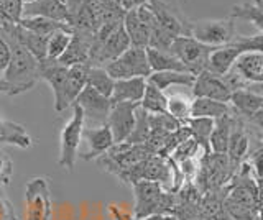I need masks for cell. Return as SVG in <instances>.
Masks as SVG:
<instances>
[{"label": "cell", "mask_w": 263, "mask_h": 220, "mask_svg": "<svg viewBox=\"0 0 263 220\" xmlns=\"http://www.w3.org/2000/svg\"><path fill=\"white\" fill-rule=\"evenodd\" d=\"M235 35V20L232 17L189 22V36L212 48L232 43Z\"/></svg>", "instance_id": "4"}, {"label": "cell", "mask_w": 263, "mask_h": 220, "mask_svg": "<svg viewBox=\"0 0 263 220\" xmlns=\"http://www.w3.org/2000/svg\"><path fill=\"white\" fill-rule=\"evenodd\" d=\"M0 94H8V84L4 81V77H0Z\"/></svg>", "instance_id": "45"}, {"label": "cell", "mask_w": 263, "mask_h": 220, "mask_svg": "<svg viewBox=\"0 0 263 220\" xmlns=\"http://www.w3.org/2000/svg\"><path fill=\"white\" fill-rule=\"evenodd\" d=\"M199 153H204V151L201 150V146L197 145V142L191 136V138H187V140H184L181 145H178L176 148H175V151H173L168 158H171L173 161L176 163V165H179L181 161L189 159V158H194Z\"/></svg>", "instance_id": "37"}, {"label": "cell", "mask_w": 263, "mask_h": 220, "mask_svg": "<svg viewBox=\"0 0 263 220\" xmlns=\"http://www.w3.org/2000/svg\"><path fill=\"white\" fill-rule=\"evenodd\" d=\"M82 130H84V113L82 109L74 102L72 104V115L68 120V124L64 125L60 135V142H61V153H60V166L72 171L74 165H76V158H78V150L81 145V136H82Z\"/></svg>", "instance_id": "7"}, {"label": "cell", "mask_w": 263, "mask_h": 220, "mask_svg": "<svg viewBox=\"0 0 263 220\" xmlns=\"http://www.w3.org/2000/svg\"><path fill=\"white\" fill-rule=\"evenodd\" d=\"M257 220H263V204H260V207H258V217Z\"/></svg>", "instance_id": "46"}, {"label": "cell", "mask_w": 263, "mask_h": 220, "mask_svg": "<svg viewBox=\"0 0 263 220\" xmlns=\"http://www.w3.org/2000/svg\"><path fill=\"white\" fill-rule=\"evenodd\" d=\"M232 122H234V113L214 120V130L209 138L211 153H222V154L227 153L230 132H232Z\"/></svg>", "instance_id": "23"}, {"label": "cell", "mask_w": 263, "mask_h": 220, "mask_svg": "<svg viewBox=\"0 0 263 220\" xmlns=\"http://www.w3.org/2000/svg\"><path fill=\"white\" fill-rule=\"evenodd\" d=\"M140 107L148 113H166L168 97L163 91L146 83L143 97H142V101H140Z\"/></svg>", "instance_id": "30"}, {"label": "cell", "mask_w": 263, "mask_h": 220, "mask_svg": "<svg viewBox=\"0 0 263 220\" xmlns=\"http://www.w3.org/2000/svg\"><path fill=\"white\" fill-rule=\"evenodd\" d=\"M150 9L155 13V18L158 27L166 31L173 38L189 36V22L176 5H173L168 0H148Z\"/></svg>", "instance_id": "9"}, {"label": "cell", "mask_w": 263, "mask_h": 220, "mask_svg": "<svg viewBox=\"0 0 263 220\" xmlns=\"http://www.w3.org/2000/svg\"><path fill=\"white\" fill-rule=\"evenodd\" d=\"M243 51L238 50L237 46H234L232 43H229L226 46H220L216 48L211 56H209V61H208V69L216 76H224L227 72L234 68V64L237 61V58L240 56Z\"/></svg>", "instance_id": "18"}, {"label": "cell", "mask_w": 263, "mask_h": 220, "mask_svg": "<svg viewBox=\"0 0 263 220\" xmlns=\"http://www.w3.org/2000/svg\"><path fill=\"white\" fill-rule=\"evenodd\" d=\"M230 17L234 20L242 18V20L250 22L253 23V27H257L263 33V0H253V2H249V4L234 5Z\"/></svg>", "instance_id": "29"}, {"label": "cell", "mask_w": 263, "mask_h": 220, "mask_svg": "<svg viewBox=\"0 0 263 220\" xmlns=\"http://www.w3.org/2000/svg\"><path fill=\"white\" fill-rule=\"evenodd\" d=\"M51 218V192L45 177H33L25 189V220Z\"/></svg>", "instance_id": "8"}, {"label": "cell", "mask_w": 263, "mask_h": 220, "mask_svg": "<svg viewBox=\"0 0 263 220\" xmlns=\"http://www.w3.org/2000/svg\"><path fill=\"white\" fill-rule=\"evenodd\" d=\"M5 38V36H4ZM10 45V63L4 72V81L8 84V95H18L30 91L40 79V61L27 48H23L10 38H5Z\"/></svg>", "instance_id": "2"}, {"label": "cell", "mask_w": 263, "mask_h": 220, "mask_svg": "<svg viewBox=\"0 0 263 220\" xmlns=\"http://www.w3.org/2000/svg\"><path fill=\"white\" fill-rule=\"evenodd\" d=\"M76 104L82 109V113H84V127L105 125L112 107L109 97L99 94L92 87L86 86L78 95Z\"/></svg>", "instance_id": "12"}, {"label": "cell", "mask_w": 263, "mask_h": 220, "mask_svg": "<svg viewBox=\"0 0 263 220\" xmlns=\"http://www.w3.org/2000/svg\"><path fill=\"white\" fill-rule=\"evenodd\" d=\"M247 161L250 163V166L253 169V173L257 174V177H263V136L260 138V145L252 153H249Z\"/></svg>", "instance_id": "39"}, {"label": "cell", "mask_w": 263, "mask_h": 220, "mask_svg": "<svg viewBox=\"0 0 263 220\" xmlns=\"http://www.w3.org/2000/svg\"><path fill=\"white\" fill-rule=\"evenodd\" d=\"M150 120H148V112H145L142 107H137L135 110V127L132 135L127 138V143L132 145H145L150 138Z\"/></svg>", "instance_id": "33"}, {"label": "cell", "mask_w": 263, "mask_h": 220, "mask_svg": "<svg viewBox=\"0 0 263 220\" xmlns=\"http://www.w3.org/2000/svg\"><path fill=\"white\" fill-rule=\"evenodd\" d=\"M130 46H132L130 39H128V35H127L125 28H123V22H122V25L105 39V42L102 43V46L90 54L89 66L104 68L105 64H109L114 59H117L119 56H122Z\"/></svg>", "instance_id": "14"}, {"label": "cell", "mask_w": 263, "mask_h": 220, "mask_svg": "<svg viewBox=\"0 0 263 220\" xmlns=\"http://www.w3.org/2000/svg\"><path fill=\"white\" fill-rule=\"evenodd\" d=\"M10 171H12V163L8 161L2 153H0V181H2L4 184L8 183Z\"/></svg>", "instance_id": "41"}, {"label": "cell", "mask_w": 263, "mask_h": 220, "mask_svg": "<svg viewBox=\"0 0 263 220\" xmlns=\"http://www.w3.org/2000/svg\"><path fill=\"white\" fill-rule=\"evenodd\" d=\"M72 33L66 30L54 31L53 35H49L48 45H46V58L48 59H60L63 53L68 50V46L71 43Z\"/></svg>", "instance_id": "35"}, {"label": "cell", "mask_w": 263, "mask_h": 220, "mask_svg": "<svg viewBox=\"0 0 263 220\" xmlns=\"http://www.w3.org/2000/svg\"><path fill=\"white\" fill-rule=\"evenodd\" d=\"M114 84H115V81L107 74V71L104 68H99V66L87 68V76H86L87 87H92L99 94L110 97V94L114 91Z\"/></svg>", "instance_id": "31"}, {"label": "cell", "mask_w": 263, "mask_h": 220, "mask_svg": "<svg viewBox=\"0 0 263 220\" xmlns=\"http://www.w3.org/2000/svg\"><path fill=\"white\" fill-rule=\"evenodd\" d=\"M10 56H12V50H10V45L7 43V39L0 35V77L4 76V72L10 63Z\"/></svg>", "instance_id": "40"}, {"label": "cell", "mask_w": 263, "mask_h": 220, "mask_svg": "<svg viewBox=\"0 0 263 220\" xmlns=\"http://www.w3.org/2000/svg\"><path fill=\"white\" fill-rule=\"evenodd\" d=\"M255 183H257L258 201H260V204H263V177H257V179H255Z\"/></svg>", "instance_id": "44"}, {"label": "cell", "mask_w": 263, "mask_h": 220, "mask_svg": "<svg viewBox=\"0 0 263 220\" xmlns=\"http://www.w3.org/2000/svg\"><path fill=\"white\" fill-rule=\"evenodd\" d=\"M191 89L194 97H202V99H212L229 104L230 97H232V92L226 86L222 76H216L209 71H202L201 74H197Z\"/></svg>", "instance_id": "15"}, {"label": "cell", "mask_w": 263, "mask_h": 220, "mask_svg": "<svg viewBox=\"0 0 263 220\" xmlns=\"http://www.w3.org/2000/svg\"><path fill=\"white\" fill-rule=\"evenodd\" d=\"M135 194L134 217L143 218L150 215H173L178 197L166 191L161 184L152 181H138L132 184Z\"/></svg>", "instance_id": "3"}, {"label": "cell", "mask_w": 263, "mask_h": 220, "mask_svg": "<svg viewBox=\"0 0 263 220\" xmlns=\"http://www.w3.org/2000/svg\"><path fill=\"white\" fill-rule=\"evenodd\" d=\"M260 81H261V83H263V72H261V76H260Z\"/></svg>", "instance_id": "48"}, {"label": "cell", "mask_w": 263, "mask_h": 220, "mask_svg": "<svg viewBox=\"0 0 263 220\" xmlns=\"http://www.w3.org/2000/svg\"><path fill=\"white\" fill-rule=\"evenodd\" d=\"M104 69L114 81L132 79V77L146 79L152 74L150 64H148V58H146V48H137V46H130L117 59L105 64Z\"/></svg>", "instance_id": "6"}, {"label": "cell", "mask_w": 263, "mask_h": 220, "mask_svg": "<svg viewBox=\"0 0 263 220\" xmlns=\"http://www.w3.org/2000/svg\"><path fill=\"white\" fill-rule=\"evenodd\" d=\"M23 17L22 0H0V28L18 25Z\"/></svg>", "instance_id": "34"}, {"label": "cell", "mask_w": 263, "mask_h": 220, "mask_svg": "<svg viewBox=\"0 0 263 220\" xmlns=\"http://www.w3.org/2000/svg\"><path fill=\"white\" fill-rule=\"evenodd\" d=\"M23 5H27V4H31V2H35V0H22Z\"/></svg>", "instance_id": "47"}, {"label": "cell", "mask_w": 263, "mask_h": 220, "mask_svg": "<svg viewBox=\"0 0 263 220\" xmlns=\"http://www.w3.org/2000/svg\"><path fill=\"white\" fill-rule=\"evenodd\" d=\"M140 104L135 102H120L110 107L109 117L105 125L110 128L114 143L127 142V138L134 132L135 127V110Z\"/></svg>", "instance_id": "13"}, {"label": "cell", "mask_w": 263, "mask_h": 220, "mask_svg": "<svg viewBox=\"0 0 263 220\" xmlns=\"http://www.w3.org/2000/svg\"><path fill=\"white\" fill-rule=\"evenodd\" d=\"M234 69L247 79L253 83V81H260V76L263 72V53L260 51H245L237 58Z\"/></svg>", "instance_id": "24"}, {"label": "cell", "mask_w": 263, "mask_h": 220, "mask_svg": "<svg viewBox=\"0 0 263 220\" xmlns=\"http://www.w3.org/2000/svg\"><path fill=\"white\" fill-rule=\"evenodd\" d=\"M146 87L145 77H132V79H119L115 81L114 91L109 97L110 105L120 102H135L140 104Z\"/></svg>", "instance_id": "17"}, {"label": "cell", "mask_w": 263, "mask_h": 220, "mask_svg": "<svg viewBox=\"0 0 263 220\" xmlns=\"http://www.w3.org/2000/svg\"><path fill=\"white\" fill-rule=\"evenodd\" d=\"M134 220H176V217H173V215H150V217L134 218Z\"/></svg>", "instance_id": "43"}, {"label": "cell", "mask_w": 263, "mask_h": 220, "mask_svg": "<svg viewBox=\"0 0 263 220\" xmlns=\"http://www.w3.org/2000/svg\"><path fill=\"white\" fill-rule=\"evenodd\" d=\"M196 76L191 72H179V71H163V72H152L146 77V83L155 86L160 91H166L173 86H183V87H193Z\"/></svg>", "instance_id": "21"}, {"label": "cell", "mask_w": 263, "mask_h": 220, "mask_svg": "<svg viewBox=\"0 0 263 220\" xmlns=\"http://www.w3.org/2000/svg\"><path fill=\"white\" fill-rule=\"evenodd\" d=\"M146 58L150 64L152 72H163V71H179L187 72L184 64L181 63L175 54L170 51L155 50V48H146Z\"/></svg>", "instance_id": "25"}, {"label": "cell", "mask_w": 263, "mask_h": 220, "mask_svg": "<svg viewBox=\"0 0 263 220\" xmlns=\"http://www.w3.org/2000/svg\"><path fill=\"white\" fill-rule=\"evenodd\" d=\"M189 130V133L197 142V145L201 146V150L209 154L211 148H209V138L214 130V120L212 118H204V117H191L186 120L184 124Z\"/></svg>", "instance_id": "28"}, {"label": "cell", "mask_w": 263, "mask_h": 220, "mask_svg": "<svg viewBox=\"0 0 263 220\" xmlns=\"http://www.w3.org/2000/svg\"><path fill=\"white\" fill-rule=\"evenodd\" d=\"M123 28H125V31H127L132 46L148 48V45H150V33L152 31L145 25V23L140 22L135 9L127 10L125 17H123Z\"/></svg>", "instance_id": "20"}, {"label": "cell", "mask_w": 263, "mask_h": 220, "mask_svg": "<svg viewBox=\"0 0 263 220\" xmlns=\"http://www.w3.org/2000/svg\"><path fill=\"white\" fill-rule=\"evenodd\" d=\"M232 45L237 46L238 50L245 51H260L263 53V33L255 35V36H240L235 35L232 39Z\"/></svg>", "instance_id": "38"}, {"label": "cell", "mask_w": 263, "mask_h": 220, "mask_svg": "<svg viewBox=\"0 0 263 220\" xmlns=\"http://www.w3.org/2000/svg\"><path fill=\"white\" fill-rule=\"evenodd\" d=\"M87 64L63 66L56 59L40 61V79L46 81L54 94V110L58 113L72 107L78 95L86 87Z\"/></svg>", "instance_id": "1"}, {"label": "cell", "mask_w": 263, "mask_h": 220, "mask_svg": "<svg viewBox=\"0 0 263 220\" xmlns=\"http://www.w3.org/2000/svg\"><path fill=\"white\" fill-rule=\"evenodd\" d=\"M23 17H45L69 25V7L66 0H35L23 5Z\"/></svg>", "instance_id": "16"}, {"label": "cell", "mask_w": 263, "mask_h": 220, "mask_svg": "<svg viewBox=\"0 0 263 220\" xmlns=\"http://www.w3.org/2000/svg\"><path fill=\"white\" fill-rule=\"evenodd\" d=\"M234 110L227 102H219L212 99H202L194 97L191 104V117H204V118H220L224 115H232Z\"/></svg>", "instance_id": "22"}, {"label": "cell", "mask_w": 263, "mask_h": 220, "mask_svg": "<svg viewBox=\"0 0 263 220\" xmlns=\"http://www.w3.org/2000/svg\"><path fill=\"white\" fill-rule=\"evenodd\" d=\"M0 143L15 145L20 146V148H30L33 145V140L23 125L15 124V122L0 120Z\"/></svg>", "instance_id": "26"}, {"label": "cell", "mask_w": 263, "mask_h": 220, "mask_svg": "<svg viewBox=\"0 0 263 220\" xmlns=\"http://www.w3.org/2000/svg\"><path fill=\"white\" fill-rule=\"evenodd\" d=\"M229 104L235 115L249 120L255 112H258L263 107V95L255 94L249 89H242V91L232 92Z\"/></svg>", "instance_id": "19"}, {"label": "cell", "mask_w": 263, "mask_h": 220, "mask_svg": "<svg viewBox=\"0 0 263 220\" xmlns=\"http://www.w3.org/2000/svg\"><path fill=\"white\" fill-rule=\"evenodd\" d=\"M247 124H250L252 127H255V128H260V130H263V107L258 110V112H255L253 115L247 120Z\"/></svg>", "instance_id": "42"}, {"label": "cell", "mask_w": 263, "mask_h": 220, "mask_svg": "<svg viewBox=\"0 0 263 220\" xmlns=\"http://www.w3.org/2000/svg\"><path fill=\"white\" fill-rule=\"evenodd\" d=\"M250 151V130L247 120L238 117L234 113V122H232V132H230V140L227 146V158L229 165L232 169L234 176L240 171L242 165L247 161Z\"/></svg>", "instance_id": "10"}, {"label": "cell", "mask_w": 263, "mask_h": 220, "mask_svg": "<svg viewBox=\"0 0 263 220\" xmlns=\"http://www.w3.org/2000/svg\"><path fill=\"white\" fill-rule=\"evenodd\" d=\"M168 97V113L171 117H175L176 120H179L181 124H186L187 118H191V104L193 99L186 94L181 92H175L170 94Z\"/></svg>", "instance_id": "32"}, {"label": "cell", "mask_w": 263, "mask_h": 220, "mask_svg": "<svg viewBox=\"0 0 263 220\" xmlns=\"http://www.w3.org/2000/svg\"><path fill=\"white\" fill-rule=\"evenodd\" d=\"M18 25L33 31V33L41 35V36H49V35H53L54 31H60V30H66V31H71L72 33V28L68 25V23L49 20L45 17H23Z\"/></svg>", "instance_id": "27"}, {"label": "cell", "mask_w": 263, "mask_h": 220, "mask_svg": "<svg viewBox=\"0 0 263 220\" xmlns=\"http://www.w3.org/2000/svg\"><path fill=\"white\" fill-rule=\"evenodd\" d=\"M114 146V136L107 125L84 127L81 136L78 156L84 161H92L102 156Z\"/></svg>", "instance_id": "11"}, {"label": "cell", "mask_w": 263, "mask_h": 220, "mask_svg": "<svg viewBox=\"0 0 263 220\" xmlns=\"http://www.w3.org/2000/svg\"><path fill=\"white\" fill-rule=\"evenodd\" d=\"M214 50L216 48L202 45L191 36H178L173 39L170 46V53L175 54L193 76L201 74L202 71L208 69L209 56Z\"/></svg>", "instance_id": "5"}, {"label": "cell", "mask_w": 263, "mask_h": 220, "mask_svg": "<svg viewBox=\"0 0 263 220\" xmlns=\"http://www.w3.org/2000/svg\"><path fill=\"white\" fill-rule=\"evenodd\" d=\"M148 120H150V130H160V132L173 133L176 132L179 127H183L179 120L171 117L170 113H148Z\"/></svg>", "instance_id": "36"}]
</instances>
